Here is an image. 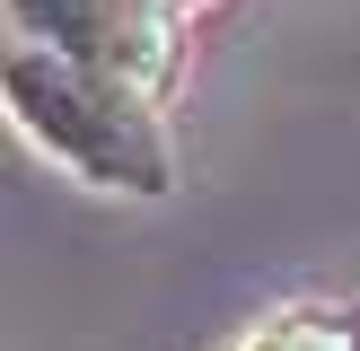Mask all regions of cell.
Segmentation results:
<instances>
[{
    "label": "cell",
    "instance_id": "cell-3",
    "mask_svg": "<svg viewBox=\"0 0 360 351\" xmlns=\"http://www.w3.org/2000/svg\"><path fill=\"white\" fill-rule=\"evenodd\" d=\"M238 351H360V316H343V307H281Z\"/></svg>",
    "mask_w": 360,
    "mask_h": 351
},
{
    "label": "cell",
    "instance_id": "cell-2",
    "mask_svg": "<svg viewBox=\"0 0 360 351\" xmlns=\"http://www.w3.org/2000/svg\"><path fill=\"white\" fill-rule=\"evenodd\" d=\"M9 35L105 62L123 79H141L150 97L176 79V9L167 0H9Z\"/></svg>",
    "mask_w": 360,
    "mask_h": 351
},
{
    "label": "cell",
    "instance_id": "cell-1",
    "mask_svg": "<svg viewBox=\"0 0 360 351\" xmlns=\"http://www.w3.org/2000/svg\"><path fill=\"white\" fill-rule=\"evenodd\" d=\"M9 123L97 193H176V140L158 123V97L105 62L9 35Z\"/></svg>",
    "mask_w": 360,
    "mask_h": 351
},
{
    "label": "cell",
    "instance_id": "cell-4",
    "mask_svg": "<svg viewBox=\"0 0 360 351\" xmlns=\"http://www.w3.org/2000/svg\"><path fill=\"white\" fill-rule=\"evenodd\" d=\"M167 9H185V0H167Z\"/></svg>",
    "mask_w": 360,
    "mask_h": 351
}]
</instances>
